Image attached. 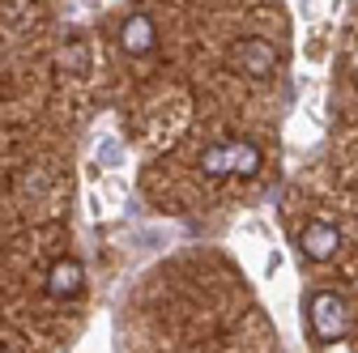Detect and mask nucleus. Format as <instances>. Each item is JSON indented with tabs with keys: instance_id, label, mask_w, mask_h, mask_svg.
<instances>
[{
	"instance_id": "f257e3e1",
	"label": "nucleus",
	"mask_w": 358,
	"mask_h": 353,
	"mask_svg": "<svg viewBox=\"0 0 358 353\" xmlns=\"http://www.w3.org/2000/svg\"><path fill=\"white\" fill-rule=\"evenodd\" d=\"M307 324H311V332H316V340H341L350 332L354 315H350V306H345L341 294L316 290L307 298Z\"/></svg>"
},
{
	"instance_id": "f03ea898",
	"label": "nucleus",
	"mask_w": 358,
	"mask_h": 353,
	"mask_svg": "<svg viewBox=\"0 0 358 353\" xmlns=\"http://www.w3.org/2000/svg\"><path fill=\"white\" fill-rule=\"evenodd\" d=\"M260 149L252 141H227V145H209L201 153V174H213V179H222V174H256L260 170Z\"/></svg>"
},
{
	"instance_id": "7ed1b4c3",
	"label": "nucleus",
	"mask_w": 358,
	"mask_h": 353,
	"mask_svg": "<svg viewBox=\"0 0 358 353\" xmlns=\"http://www.w3.org/2000/svg\"><path fill=\"white\" fill-rule=\"evenodd\" d=\"M299 251H303L307 260L324 264V260H333V255L341 251V230L329 226V222H311V226H303V234H299Z\"/></svg>"
},
{
	"instance_id": "20e7f679",
	"label": "nucleus",
	"mask_w": 358,
	"mask_h": 353,
	"mask_svg": "<svg viewBox=\"0 0 358 353\" xmlns=\"http://www.w3.org/2000/svg\"><path fill=\"white\" fill-rule=\"evenodd\" d=\"M120 47L128 56H150L158 47V26L150 13H132L124 26H120Z\"/></svg>"
},
{
	"instance_id": "39448f33",
	"label": "nucleus",
	"mask_w": 358,
	"mask_h": 353,
	"mask_svg": "<svg viewBox=\"0 0 358 353\" xmlns=\"http://www.w3.org/2000/svg\"><path fill=\"white\" fill-rule=\"evenodd\" d=\"M235 64L248 77H268V73H273V64H278V56H273V47H268L264 38H243L239 47H235Z\"/></svg>"
},
{
	"instance_id": "423d86ee",
	"label": "nucleus",
	"mask_w": 358,
	"mask_h": 353,
	"mask_svg": "<svg viewBox=\"0 0 358 353\" xmlns=\"http://www.w3.org/2000/svg\"><path fill=\"white\" fill-rule=\"evenodd\" d=\"M85 285V269L77 260H56L52 273H48V294L52 298H77Z\"/></svg>"
}]
</instances>
